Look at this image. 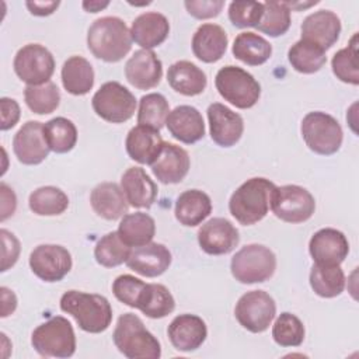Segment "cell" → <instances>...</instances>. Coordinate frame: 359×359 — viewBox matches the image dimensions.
<instances>
[{"instance_id": "24", "label": "cell", "mask_w": 359, "mask_h": 359, "mask_svg": "<svg viewBox=\"0 0 359 359\" xmlns=\"http://www.w3.org/2000/svg\"><path fill=\"white\" fill-rule=\"evenodd\" d=\"M160 130L149 126L137 125L132 128L126 136L125 147L129 157L140 164L151 165L163 149Z\"/></svg>"}, {"instance_id": "10", "label": "cell", "mask_w": 359, "mask_h": 359, "mask_svg": "<svg viewBox=\"0 0 359 359\" xmlns=\"http://www.w3.org/2000/svg\"><path fill=\"white\" fill-rule=\"evenodd\" d=\"M273 215L286 223H303L316 210L314 196L303 187L282 185L275 187L271 196Z\"/></svg>"}, {"instance_id": "12", "label": "cell", "mask_w": 359, "mask_h": 359, "mask_svg": "<svg viewBox=\"0 0 359 359\" xmlns=\"http://www.w3.org/2000/svg\"><path fill=\"white\" fill-rule=\"evenodd\" d=\"M275 300L264 290H251L244 293L234 309V316L238 324L254 334L266 331L275 318Z\"/></svg>"}, {"instance_id": "31", "label": "cell", "mask_w": 359, "mask_h": 359, "mask_svg": "<svg viewBox=\"0 0 359 359\" xmlns=\"http://www.w3.org/2000/svg\"><path fill=\"white\" fill-rule=\"evenodd\" d=\"M62 84L72 95H84L94 86V70L83 56H70L62 67Z\"/></svg>"}, {"instance_id": "36", "label": "cell", "mask_w": 359, "mask_h": 359, "mask_svg": "<svg viewBox=\"0 0 359 359\" xmlns=\"http://www.w3.org/2000/svg\"><path fill=\"white\" fill-rule=\"evenodd\" d=\"M287 59L292 67L303 74H313L318 72L327 62L325 50L303 39L294 42L290 46L287 52Z\"/></svg>"}, {"instance_id": "32", "label": "cell", "mask_w": 359, "mask_h": 359, "mask_svg": "<svg viewBox=\"0 0 359 359\" xmlns=\"http://www.w3.org/2000/svg\"><path fill=\"white\" fill-rule=\"evenodd\" d=\"M121 240L129 247H140L151 243L156 234V223L151 216L143 212L126 213L118 227Z\"/></svg>"}, {"instance_id": "16", "label": "cell", "mask_w": 359, "mask_h": 359, "mask_svg": "<svg viewBox=\"0 0 359 359\" xmlns=\"http://www.w3.org/2000/svg\"><path fill=\"white\" fill-rule=\"evenodd\" d=\"M208 119L212 140L222 147L234 146L243 136L244 121L229 107L213 102L208 107Z\"/></svg>"}, {"instance_id": "39", "label": "cell", "mask_w": 359, "mask_h": 359, "mask_svg": "<svg viewBox=\"0 0 359 359\" xmlns=\"http://www.w3.org/2000/svg\"><path fill=\"white\" fill-rule=\"evenodd\" d=\"M27 107L38 115L53 112L60 102V91L53 81L41 86H27L24 90Z\"/></svg>"}, {"instance_id": "29", "label": "cell", "mask_w": 359, "mask_h": 359, "mask_svg": "<svg viewBox=\"0 0 359 359\" xmlns=\"http://www.w3.org/2000/svg\"><path fill=\"white\" fill-rule=\"evenodd\" d=\"M167 81L174 91L187 97L202 94L208 84L205 72L189 60L172 63L167 72Z\"/></svg>"}, {"instance_id": "33", "label": "cell", "mask_w": 359, "mask_h": 359, "mask_svg": "<svg viewBox=\"0 0 359 359\" xmlns=\"http://www.w3.org/2000/svg\"><path fill=\"white\" fill-rule=\"evenodd\" d=\"M233 56L248 66H259L272 55L271 43L261 35L245 31L236 36L233 42Z\"/></svg>"}, {"instance_id": "7", "label": "cell", "mask_w": 359, "mask_h": 359, "mask_svg": "<svg viewBox=\"0 0 359 359\" xmlns=\"http://www.w3.org/2000/svg\"><path fill=\"white\" fill-rule=\"evenodd\" d=\"M215 86L224 101L240 109L254 107L261 95V86L254 76L233 65H227L216 73Z\"/></svg>"}, {"instance_id": "49", "label": "cell", "mask_w": 359, "mask_h": 359, "mask_svg": "<svg viewBox=\"0 0 359 359\" xmlns=\"http://www.w3.org/2000/svg\"><path fill=\"white\" fill-rule=\"evenodd\" d=\"M0 111H1V130H8L15 126L20 119V105L15 100L3 97L0 100Z\"/></svg>"}, {"instance_id": "25", "label": "cell", "mask_w": 359, "mask_h": 359, "mask_svg": "<svg viewBox=\"0 0 359 359\" xmlns=\"http://www.w3.org/2000/svg\"><path fill=\"white\" fill-rule=\"evenodd\" d=\"M121 188L133 208L149 209L157 198V185L142 167H129L121 177Z\"/></svg>"}, {"instance_id": "42", "label": "cell", "mask_w": 359, "mask_h": 359, "mask_svg": "<svg viewBox=\"0 0 359 359\" xmlns=\"http://www.w3.org/2000/svg\"><path fill=\"white\" fill-rule=\"evenodd\" d=\"M290 27V8L285 1H265L264 14L259 24L255 27L259 32L269 36H280Z\"/></svg>"}, {"instance_id": "5", "label": "cell", "mask_w": 359, "mask_h": 359, "mask_svg": "<svg viewBox=\"0 0 359 359\" xmlns=\"http://www.w3.org/2000/svg\"><path fill=\"white\" fill-rule=\"evenodd\" d=\"M31 344L43 358H70L76 352L73 327L62 316H55L38 325L32 331Z\"/></svg>"}, {"instance_id": "43", "label": "cell", "mask_w": 359, "mask_h": 359, "mask_svg": "<svg viewBox=\"0 0 359 359\" xmlns=\"http://www.w3.org/2000/svg\"><path fill=\"white\" fill-rule=\"evenodd\" d=\"M175 309V300L170 290L160 283H149L146 296L139 310L149 318H163Z\"/></svg>"}, {"instance_id": "38", "label": "cell", "mask_w": 359, "mask_h": 359, "mask_svg": "<svg viewBox=\"0 0 359 359\" xmlns=\"http://www.w3.org/2000/svg\"><path fill=\"white\" fill-rule=\"evenodd\" d=\"M130 251L132 248L121 240L118 231H109L97 241L94 257L101 266L114 268L126 262Z\"/></svg>"}, {"instance_id": "15", "label": "cell", "mask_w": 359, "mask_h": 359, "mask_svg": "<svg viewBox=\"0 0 359 359\" xmlns=\"http://www.w3.org/2000/svg\"><path fill=\"white\" fill-rule=\"evenodd\" d=\"M13 151L25 165L41 164L50 151L43 136V125L38 121L25 122L14 135Z\"/></svg>"}, {"instance_id": "44", "label": "cell", "mask_w": 359, "mask_h": 359, "mask_svg": "<svg viewBox=\"0 0 359 359\" xmlns=\"http://www.w3.org/2000/svg\"><path fill=\"white\" fill-rule=\"evenodd\" d=\"M272 338L280 346H300L304 341V325L297 316L285 311L272 327Z\"/></svg>"}, {"instance_id": "52", "label": "cell", "mask_w": 359, "mask_h": 359, "mask_svg": "<svg viewBox=\"0 0 359 359\" xmlns=\"http://www.w3.org/2000/svg\"><path fill=\"white\" fill-rule=\"evenodd\" d=\"M0 292H1V317H7L10 316L11 313H14L15 307H17V297L14 294L13 290H10L8 287L6 286H1L0 287Z\"/></svg>"}, {"instance_id": "34", "label": "cell", "mask_w": 359, "mask_h": 359, "mask_svg": "<svg viewBox=\"0 0 359 359\" xmlns=\"http://www.w3.org/2000/svg\"><path fill=\"white\" fill-rule=\"evenodd\" d=\"M310 286L316 294L331 299L344 292L345 275L339 265L314 264L310 271Z\"/></svg>"}, {"instance_id": "4", "label": "cell", "mask_w": 359, "mask_h": 359, "mask_svg": "<svg viewBox=\"0 0 359 359\" xmlns=\"http://www.w3.org/2000/svg\"><path fill=\"white\" fill-rule=\"evenodd\" d=\"M112 339L118 351L129 359H158L161 356L158 339L133 313H125L118 318Z\"/></svg>"}, {"instance_id": "54", "label": "cell", "mask_w": 359, "mask_h": 359, "mask_svg": "<svg viewBox=\"0 0 359 359\" xmlns=\"http://www.w3.org/2000/svg\"><path fill=\"white\" fill-rule=\"evenodd\" d=\"M286 6L289 8H296V10H300V8H307V7H311L314 4H317L318 1H310V3H293V1H285Z\"/></svg>"}, {"instance_id": "2", "label": "cell", "mask_w": 359, "mask_h": 359, "mask_svg": "<svg viewBox=\"0 0 359 359\" xmlns=\"http://www.w3.org/2000/svg\"><path fill=\"white\" fill-rule=\"evenodd\" d=\"M60 309L90 334L104 332L112 321V307L108 299L95 293L67 290L60 297Z\"/></svg>"}, {"instance_id": "19", "label": "cell", "mask_w": 359, "mask_h": 359, "mask_svg": "<svg viewBox=\"0 0 359 359\" xmlns=\"http://www.w3.org/2000/svg\"><path fill=\"white\" fill-rule=\"evenodd\" d=\"M163 76V65L150 49L136 50L125 65L126 80L139 90L156 87Z\"/></svg>"}, {"instance_id": "11", "label": "cell", "mask_w": 359, "mask_h": 359, "mask_svg": "<svg viewBox=\"0 0 359 359\" xmlns=\"http://www.w3.org/2000/svg\"><path fill=\"white\" fill-rule=\"evenodd\" d=\"M13 67L21 81L28 86H41L50 81L55 72V59L45 46L28 43L15 53Z\"/></svg>"}, {"instance_id": "1", "label": "cell", "mask_w": 359, "mask_h": 359, "mask_svg": "<svg viewBox=\"0 0 359 359\" xmlns=\"http://www.w3.org/2000/svg\"><path fill=\"white\" fill-rule=\"evenodd\" d=\"M87 46L97 59L115 63L130 52L132 35L123 20L111 15L101 17L88 28Z\"/></svg>"}, {"instance_id": "40", "label": "cell", "mask_w": 359, "mask_h": 359, "mask_svg": "<svg viewBox=\"0 0 359 359\" xmlns=\"http://www.w3.org/2000/svg\"><path fill=\"white\" fill-rule=\"evenodd\" d=\"M332 72L344 83L358 86L359 84V67H358V32L349 41L346 48L339 49L331 60Z\"/></svg>"}, {"instance_id": "18", "label": "cell", "mask_w": 359, "mask_h": 359, "mask_svg": "<svg viewBox=\"0 0 359 359\" xmlns=\"http://www.w3.org/2000/svg\"><path fill=\"white\" fill-rule=\"evenodd\" d=\"M302 39L320 46L323 50L330 49L339 38L341 20L330 10H320L309 14L302 24Z\"/></svg>"}, {"instance_id": "35", "label": "cell", "mask_w": 359, "mask_h": 359, "mask_svg": "<svg viewBox=\"0 0 359 359\" xmlns=\"http://www.w3.org/2000/svg\"><path fill=\"white\" fill-rule=\"evenodd\" d=\"M43 136L48 147L59 154L70 151L77 143L76 125L65 116H56L45 122Z\"/></svg>"}, {"instance_id": "9", "label": "cell", "mask_w": 359, "mask_h": 359, "mask_svg": "<svg viewBox=\"0 0 359 359\" xmlns=\"http://www.w3.org/2000/svg\"><path fill=\"white\" fill-rule=\"evenodd\" d=\"M91 105L101 119L111 123H123L133 116L136 98L121 83L107 81L93 95Z\"/></svg>"}, {"instance_id": "3", "label": "cell", "mask_w": 359, "mask_h": 359, "mask_svg": "<svg viewBox=\"0 0 359 359\" xmlns=\"http://www.w3.org/2000/svg\"><path fill=\"white\" fill-rule=\"evenodd\" d=\"M275 184L262 177H254L243 182L230 196L229 210L243 226H251L262 220L269 208Z\"/></svg>"}, {"instance_id": "37", "label": "cell", "mask_w": 359, "mask_h": 359, "mask_svg": "<svg viewBox=\"0 0 359 359\" xmlns=\"http://www.w3.org/2000/svg\"><path fill=\"white\" fill-rule=\"evenodd\" d=\"M28 205L38 216H57L67 209L69 198L60 188L46 185L31 192Z\"/></svg>"}, {"instance_id": "48", "label": "cell", "mask_w": 359, "mask_h": 359, "mask_svg": "<svg viewBox=\"0 0 359 359\" xmlns=\"http://www.w3.org/2000/svg\"><path fill=\"white\" fill-rule=\"evenodd\" d=\"M187 11L198 18V20H206V18H213L217 17L224 6L223 0H191L184 3Z\"/></svg>"}, {"instance_id": "20", "label": "cell", "mask_w": 359, "mask_h": 359, "mask_svg": "<svg viewBox=\"0 0 359 359\" xmlns=\"http://www.w3.org/2000/svg\"><path fill=\"white\" fill-rule=\"evenodd\" d=\"M125 264L129 269L142 276L156 278L168 269L171 264V252L164 244L149 243L135 247Z\"/></svg>"}, {"instance_id": "47", "label": "cell", "mask_w": 359, "mask_h": 359, "mask_svg": "<svg viewBox=\"0 0 359 359\" xmlns=\"http://www.w3.org/2000/svg\"><path fill=\"white\" fill-rule=\"evenodd\" d=\"M0 236H1V272H6L7 269H10L11 266H14V264L17 262L18 257H20V241L18 238L10 233L6 229L0 230Z\"/></svg>"}, {"instance_id": "8", "label": "cell", "mask_w": 359, "mask_h": 359, "mask_svg": "<svg viewBox=\"0 0 359 359\" xmlns=\"http://www.w3.org/2000/svg\"><path fill=\"white\" fill-rule=\"evenodd\" d=\"M300 130L306 146L317 154L331 156L342 144V128L330 114L321 111L309 112L302 121Z\"/></svg>"}, {"instance_id": "17", "label": "cell", "mask_w": 359, "mask_h": 359, "mask_svg": "<svg viewBox=\"0 0 359 359\" xmlns=\"http://www.w3.org/2000/svg\"><path fill=\"white\" fill-rule=\"evenodd\" d=\"M309 251L314 264L341 265L349 252V243L342 231L325 227L311 236Z\"/></svg>"}, {"instance_id": "27", "label": "cell", "mask_w": 359, "mask_h": 359, "mask_svg": "<svg viewBox=\"0 0 359 359\" xmlns=\"http://www.w3.org/2000/svg\"><path fill=\"white\" fill-rule=\"evenodd\" d=\"M229 38L226 31L212 22L202 24L192 36V52L194 55L205 62L215 63L220 60L227 49Z\"/></svg>"}, {"instance_id": "22", "label": "cell", "mask_w": 359, "mask_h": 359, "mask_svg": "<svg viewBox=\"0 0 359 359\" xmlns=\"http://www.w3.org/2000/svg\"><path fill=\"white\" fill-rule=\"evenodd\" d=\"M165 125L170 135L185 144L196 143L205 136L202 114L191 105H178L170 111Z\"/></svg>"}, {"instance_id": "53", "label": "cell", "mask_w": 359, "mask_h": 359, "mask_svg": "<svg viewBox=\"0 0 359 359\" xmlns=\"http://www.w3.org/2000/svg\"><path fill=\"white\" fill-rule=\"evenodd\" d=\"M108 6H109V1H83V8L87 13H98Z\"/></svg>"}, {"instance_id": "21", "label": "cell", "mask_w": 359, "mask_h": 359, "mask_svg": "<svg viewBox=\"0 0 359 359\" xmlns=\"http://www.w3.org/2000/svg\"><path fill=\"white\" fill-rule=\"evenodd\" d=\"M167 335L177 351L191 352L205 342L208 328L201 317L195 314H180L170 323Z\"/></svg>"}, {"instance_id": "14", "label": "cell", "mask_w": 359, "mask_h": 359, "mask_svg": "<svg viewBox=\"0 0 359 359\" xmlns=\"http://www.w3.org/2000/svg\"><path fill=\"white\" fill-rule=\"evenodd\" d=\"M240 241L238 230L224 217H213L198 230V243L209 255H224L231 252Z\"/></svg>"}, {"instance_id": "30", "label": "cell", "mask_w": 359, "mask_h": 359, "mask_svg": "<svg viewBox=\"0 0 359 359\" xmlns=\"http://www.w3.org/2000/svg\"><path fill=\"white\" fill-rule=\"evenodd\" d=\"M175 219L187 227L201 224L212 212V201L201 189L184 191L175 202Z\"/></svg>"}, {"instance_id": "46", "label": "cell", "mask_w": 359, "mask_h": 359, "mask_svg": "<svg viewBox=\"0 0 359 359\" xmlns=\"http://www.w3.org/2000/svg\"><path fill=\"white\" fill-rule=\"evenodd\" d=\"M264 14V3L233 1L229 6V20L237 28L257 27Z\"/></svg>"}, {"instance_id": "23", "label": "cell", "mask_w": 359, "mask_h": 359, "mask_svg": "<svg viewBox=\"0 0 359 359\" xmlns=\"http://www.w3.org/2000/svg\"><path fill=\"white\" fill-rule=\"evenodd\" d=\"M189 165L191 160L185 149L164 142L158 157L151 164V171L163 184H178L188 174Z\"/></svg>"}, {"instance_id": "41", "label": "cell", "mask_w": 359, "mask_h": 359, "mask_svg": "<svg viewBox=\"0 0 359 359\" xmlns=\"http://www.w3.org/2000/svg\"><path fill=\"white\" fill-rule=\"evenodd\" d=\"M170 114L168 101L163 94L150 93L140 98L137 111V123L160 130Z\"/></svg>"}, {"instance_id": "6", "label": "cell", "mask_w": 359, "mask_h": 359, "mask_svg": "<svg viewBox=\"0 0 359 359\" xmlns=\"http://www.w3.org/2000/svg\"><path fill=\"white\" fill-rule=\"evenodd\" d=\"M276 269L273 251L262 244H248L240 248L231 258L230 271L240 283H261L272 278Z\"/></svg>"}, {"instance_id": "13", "label": "cell", "mask_w": 359, "mask_h": 359, "mask_svg": "<svg viewBox=\"0 0 359 359\" xmlns=\"http://www.w3.org/2000/svg\"><path fill=\"white\" fill-rule=\"evenodd\" d=\"M72 255L63 245L41 244L29 254L31 271L43 282H59L72 269Z\"/></svg>"}, {"instance_id": "26", "label": "cell", "mask_w": 359, "mask_h": 359, "mask_svg": "<svg viewBox=\"0 0 359 359\" xmlns=\"http://www.w3.org/2000/svg\"><path fill=\"white\" fill-rule=\"evenodd\" d=\"M170 34V22L165 15L157 11H147L137 15L130 27L132 41L143 49L161 45Z\"/></svg>"}, {"instance_id": "28", "label": "cell", "mask_w": 359, "mask_h": 359, "mask_svg": "<svg viewBox=\"0 0 359 359\" xmlns=\"http://www.w3.org/2000/svg\"><path fill=\"white\" fill-rule=\"evenodd\" d=\"M94 212L105 220H116L128 213L129 203L122 188L115 182L98 184L90 195Z\"/></svg>"}, {"instance_id": "45", "label": "cell", "mask_w": 359, "mask_h": 359, "mask_svg": "<svg viewBox=\"0 0 359 359\" xmlns=\"http://www.w3.org/2000/svg\"><path fill=\"white\" fill-rule=\"evenodd\" d=\"M147 286L149 283L143 282L142 279L135 278L133 275L125 273V275H119L114 280L112 292L115 297L123 304L133 309H139L146 296Z\"/></svg>"}, {"instance_id": "51", "label": "cell", "mask_w": 359, "mask_h": 359, "mask_svg": "<svg viewBox=\"0 0 359 359\" xmlns=\"http://www.w3.org/2000/svg\"><path fill=\"white\" fill-rule=\"evenodd\" d=\"M59 1H27L25 6L31 14L38 17L50 15L59 7Z\"/></svg>"}, {"instance_id": "50", "label": "cell", "mask_w": 359, "mask_h": 359, "mask_svg": "<svg viewBox=\"0 0 359 359\" xmlns=\"http://www.w3.org/2000/svg\"><path fill=\"white\" fill-rule=\"evenodd\" d=\"M0 196H1V203H0V209H1V215H0V220L4 222L7 217L13 216V213L15 212L17 208V198L14 191L4 182L0 184Z\"/></svg>"}]
</instances>
